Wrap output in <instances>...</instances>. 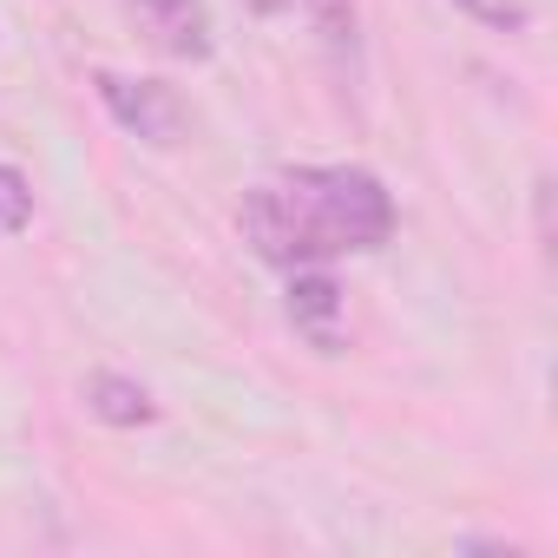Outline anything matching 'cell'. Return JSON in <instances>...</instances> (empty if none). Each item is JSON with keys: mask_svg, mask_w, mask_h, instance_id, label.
I'll list each match as a JSON object with an SVG mask.
<instances>
[{"mask_svg": "<svg viewBox=\"0 0 558 558\" xmlns=\"http://www.w3.org/2000/svg\"><path fill=\"white\" fill-rule=\"evenodd\" d=\"M132 27L165 53V60H184V66H204L217 53V27H210V8L204 0H125Z\"/></svg>", "mask_w": 558, "mask_h": 558, "instance_id": "cell-3", "label": "cell"}, {"mask_svg": "<svg viewBox=\"0 0 558 558\" xmlns=\"http://www.w3.org/2000/svg\"><path fill=\"white\" fill-rule=\"evenodd\" d=\"M34 223V184L21 165H0V236H21Z\"/></svg>", "mask_w": 558, "mask_h": 558, "instance_id": "cell-7", "label": "cell"}, {"mask_svg": "<svg viewBox=\"0 0 558 558\" xmlns=\"http://www.w3.org/2000/svg\"><path fill=\"white\" fill-rule=\"evenodd\" d=\"M93 86H99V106L112 112V125L119 132H132V138H145V145H158V151H171V145H184L191 138V106H184V93L178 86H165V80H132V73H112V66H99L93 73Z\"/></svg>", "mask_w": 558, "mask_h": 558, "instance_id": "cell-2", "label": "cell"}, {"mask_svg": "<svg viewBox=\"0 0 558 558\" xmlns=\"http://www.w3.org/2000/svg\"><path fill=\"white\" fill-rule=\"evenodd\" d=\"M296 336L316 349V355H342L349 349V296L342 283L316 263V269H290V296H283Z\"/></svg>", "mask_w": 558, "mask_h": 558, "instance_id": "cell-4", "label": "cell"}, {"mask_svg": "<svg viewBox=\"0 0 558 558\" xmlns=\"http://www.w3.org/2000/svg\"><path fill=\"white\" fill-rule=\"evenodd\" d=\"M296 8L310 14L316 40H323L336 60H355V53H362V21H355V0H296Z\"/></svg>", "mask_w": 558, "mask_h": 558, "instance_id": "cell-6", "label": "cell"}, {"mask_svg": "<svg viewBox=\"0 0 558 558\" xmlns=\"http://www.w3.org/2000/svg\"><path fill=\"white\" fill-rule=\"evenodd\" d=\"M243 8H250V14H283L290 0H243Z\"/></svg>", "mask_w": 558, "mask_h": 558, "instance_id": "cell-9", "label": "cell"}, {"mask_svg": "<svg viewBox=\"0 0 558 558\" xmlns=\"http://www.w3.org/2000/svg\"><path fill=\"white\" fill-rule=\"evenodd\" d=\"M243 236L269 269H316L395 236V197L362 165H296L243 191Z\"/></svg>", "mask_w": 558, "mask_h": 558, "instance_id": "cell-1", "label": "cell"}, {"mask_svg": "<svg viewBox=\"0 0 558 558\" xmlns=\"http://www.w3.org/2000/svg\"><path fill=\"white\" fill-rule=\"evenodd\" d=\"M86 408H93L106 427H151V421H158L151 388H145V381H132V375H119V368L86 375Z\"/></svg>", "mask_w": 558, "mask_h": 558, "instance_id": "cell-5", "label": "cell"}, {"mask_svg": "<svg viewBox=\"0 0 558 558\" xmlns=\"http://www.w3.org/2000/svg\"><path fill=\"white\" fill-rule=\"evenodd\" d=\"M453 8L493 34H525V21H532V0H453Z\"/></svg>", "mask_w": 558, "mask_h": 558, "instance_id": "cell-8", "label": "cell"}]
</instances>
